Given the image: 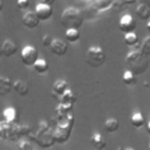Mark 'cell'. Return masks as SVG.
Returning <instances> with one entry per match:
<instances>
[{
  "label": "cell",
  "instance_id": "obj_1",
  "mask_svg": "<svg viewBox=\"0 0 150 150\" xmlns=\"http://www.w3.org/2000/svg\"><path fill=\"white\" fill-rule=\"evenodd\" d=\"M125 63H127L128 70H130L135 75H141L148 70L150 61H149V57L141 52V49H136L127 54Z\"/></svg>",
  "mask_w": 150,
  "mask_h": 150
},
{
  "label": "cell",
  "instance_id": "obj_2",
  "mask_svg": "<svg viewBox=\"0 0 150 150\" xmlns=\"http://www.w3.org/2000/svg\"><path fill=\"white\" fill-rule=\"evenodd\" d=\"M84 21L83 13L76 7H67L60 18V22L67 29H77Z\"/></svg>",
  "mask_w": 150,
  "mask_h": 150
},
{
  "label": "cell",
  "instance_id": "obj_3",
  "mask_svg": "<svg viewBox=\"0 0 150 150\" xmlns=\"http://www.w3.org/2000/svg\"><path fill=\"white\" fill-rule=\"evenodd\" d=\"M73 123H74V117H73L71 112H69L64 118L60 120V122L57 123V127L53 131V136H54L55 142L62 144V143H66L68 141L71 128H73Z\"/></svg>",
  "mask_w": 150,
  "mask_h": 150
},
{
  "label": "cell",
  "instance_id": "obj_4",
  "mask_svg": "<svg viewBox=\"0 0 150 150\" xmlns=\"http://www.w3.org/2000/svg\"><path fill=\"white\" fill-rule=\"evenodd\" d=\"M86 62L93 68H98L105 62V53L98 46H91L86 53Z\"/></svg>",
  "mask_w": 150,
  "mask_h": 150
},
{
  "label": "cell",
  "instance_id": "obj_5",
  "mask_svg": "<svg viewBox=\"0 0 150 150\" xmlns=\"http://www.w3.org/2000/svg\"><path fill=\"white\" fill-rule=\"evenodd\" d=\"M21 61L26 66H34L35 62L39 60V52L35 47L27 45L21 50Z\"/></svg>",
  "mask_w": 150,
  "mask_h": 150
},
{
  "label": "cell",
  "instance_id": "obj_6",
  "mask_svg": "<svg viewBox=\"0 0 150 150\" xmlns=\"http://www.w3.org/2000/svg\"><path fill=\"white\" fill-rule=\"evenodd\" d=\"M118 28L122 33L128 34V33H134L136 29V21L130 14H125L120 19L118 22Z\"/></svg>",
  "mask_w": 150,
  "mask_h": 150
},
{
  "label": "cell",
  "instance_id": "obj_7",
  "mask_svg": "<svg viewBox=\"0 0 150 150\" xmlns=\"http://www.w3.org/2000/svg\"><path fill=\"white\" fill-rule=\"evenodd\" d=\"M35 14L38 15L40 21H47L53 15V8L52 6L45 5V4H38L35 6Z\"/></svg>",
  "mask_w": 150,
  "mask_h": 150
},
{
  "label": "cell",
  "instance_id": "obj_8",
  "mask_svg": "<svg viewBox=\"0 0 150 150\" xmlns=\"http://www.w3.org/2000/svg\"><path fill=\"white\" fill-rule=\"evenodd\" d=\"M40 23V20L38 18V15L35 14V12L28 11L22 15V25L27 28H35L38 27Z\"/></svg>",
  "mask_w": 150,
  "mask_h": 150
},
{
  "label": "cell",
  "instance_id": "obj_9",
  "mask_svg": "<svg viewBox=\"0 0 150 150\" xmlns=\"http://www.w3.org/2000/svg\"><path fill=\"white\" fill-rule=\"evenodd\" d=\"M49 49H50V52H52L54 55H56V56H63V55L67 53V50H68V46H67V43L63 42L62 40L54 39V41H53V43L50 45Z\"/></svg>",
  "mask_w": 150,
  "mask_h": 150
},
{
  "label": "cell",
  "instance_id": "obj_10",
  "mask_svg": "<svg viewBox=\"0 0 150 150\" xmlns=\"http://www.w3.org/2000/svg\"><path fill=\"white\" fill-rule=\"evenodd\" d=\"M18 52V46L12 40H5L2 42V55L6 57L13 56Z\"/></svg>",
  "mask_w": 150,
  "mask_h": 150
},
{
  "label": "cell",
  "instance_id": "obj_11",
  "mask_svg": "<svg viewBox=\"0 0 150 150\" xmlns=\"http://www.w3.org/2000/svg\"><path fill=\"white\" fill-rule=\"evenodd\" d=\"M13 90L20 96H26L29 91V86L23 80H16L13 82Z\"/></svg>",
  "mask_w": 150,
  "mask_h": 150
},
{
  "label": "cell",
  "instance_id": "obj_12",
  "mask_svg": "<svg viewBox=\"0 0 150 150\" xmlns=\"http://www.w3.org/2000/svg\"><path fill=\"white\" fill-rule=\"evenodd\" d=\"M11 90H13V82L6 76H0V96L9 94Z\"/></svg>",
  "mask_w": 150,
  "mask_h": 150
},
{
  "label": "cell",
  "instance_id": "obj_13",
  "mask_svg": "<svg viewBox=\"0 0 150 150\" xmlns=\"http://www.w3.org/2000/svg\"><path fill=\"white\" fill-rule=\"evenodd\" d=\"M76 101V96L74 95V93L70 90V89H67L66 93L61 96L60 98V104L62 105H66V107H71L73 108V104L75 103Z\"/></svg>",
  "mask_w": 150,
  "mask_h": 150
},
{
  "label": "cell",
  "instance_id": "obj_14",
  "mask_svg": "<svg viewBox=\"0 0 150 150\" xmlns=\"http://www.w3.org/2000/svg\"><path fill=\"white\" fill-rule=\"evenodd\" d=\"M52 89H53V93L54 94H57V95L62 96L66 93V90L68 89V83H67V81H64L62 79L56 80V81H54Z\"/></svg>",
  "mask_w": 150,
  "mask_h": 150
},
{
  "label": "cell",
  "instance_id": "obj_15",
  "mask_svg": "<svg viewBox=\"0 0 150 150\" xmlns=\"http://www.w3.org/2000/svg\"><path fill=\"white\" fill-rule=\"evenodd\" d=\"M91 144L96 150H103L107 146V142L104 141L103 136L100 132H94L91 136Z\"/></svg>",
  "mask_w": 150,
  "mask_h": 150
},
{
  "label": "cell",
  "instance_id": "obj_16",
  "mask_svg": "<svg viewBox=\"0 0 150 150\" xmlns=\"http://www.w3.org/2000/svg\"><path fill=\"white\" fill-rule=\"evenodd\" d=\"M136 16L143 21H148L150 19V7L139 4L136 8Z\"/></svg>",
  "mask_w": 150,
  "mask_h": 150
},
{
  "label": "cell",
  "instance_id": "obj_17",
  "mask_svg": "<svg viewBox=\"0 0 150 150\" xmlns=\"http://www.w3.org/2000/svg\"><path fill=\"white\" fill-rule=\"evenodd\" d=\"M130 123L134 128L136 129H139V128H143L144 124H145V120H144V116L141 114V112H134L130 117Z\"/></svg>",
  "mask_w": 150,
  "mask_h": 150
},
{
  "label": "cell",
  "instance_id": "obj_18",
  "mask_svg": "<svg viewBox=\"0 0 150 150\" xmlns=\"http://www.w3.org/2000/svg\"><path fill=\"white\" fill-rule=\"evenodd\" d=\"M4 117H5V121L7 123H14L16 121V117H18V114H16V110L12 107H8L4 110Z\"/></svg>",
  "mask_w": 150,
  "mask_h": 150
},
{
  "label": "cell",
  "instance_id": "obj_19",
  "mask_svg": "<svg viewBox=\"0 0 150 150\" xmlns=\"http://www.w3.org/2000/svg\"><path fill=\"white\" fill-rule=\"evenodd\" d=\"M120 127V123L116 118H108L105 122H104V129L107 132L111 134V132H115Z\"/></svg>",
  "mask_w": 150,
  "mask_h": 150
},
{
  "label": "cell",
  "instance_id": "obj_20",
  "mask_svg": "<svg viewBox=\"0 0 150 150\" xmlns=\"http://www.w3.org/2000/svg\"><path fill=\"white\" fill-rule=\"evenodd\" d=\"M33 67H34L35 71H38L39 74H45V73H47L48 69H49L48 62H47L46 60H43V59H39V60L35 62V64H34Z\"/></svg>",
  "mask_w": 150,
  "mask_h": 150
},
{
  "label": "cell",
  "instance_id": "obj_21",
  "mask_svg": "<svg viewBox=\"0 0 150 150\" xmlns=\"http://www.w3.org/2000/svg\"><path fill=\"white\" fill-rule=\"evenodd\" d=\"M124 43L129 47H134L138 43V36L137 34L134 32V33H128V34H124Z\"/></svg>",
  "mask_w": 150,
  "mask_h": 150
},
{
  "label": "cell",
  "instance_id": "obj_22",
  "mask_svg": "<svg viewBox=\"0 0 150 150\" xmlns=\"http://www.w3.org/2000/svg\"><path fill=\"white\" fill-rule=\"evenodd\" d=\"M80 32L79 29H67L66 30V40L68 42H76L80 40Z\"/></svg>",
  "mask_w": 150,
  "mask_h": 150
},
{
  "label": "cell",
  "instance_id": "obj_23",
  "mask_svg": "<svg viewBox=\"0 0 150 150\" xmlns=\"http://www.w3.org/2000/svg\"><path fill=\"white\" fill-rule=\"evenodd\" d=\"M122 80H123L124 84H127V86H134V84L136 83V81H137V80H136L135 74H134V73H131L130 70H125V71L123 73Z\"/></svg>",
  "mask_w": 150,
  "mask_h": 150
},
{
  "label": "cell",
  "instance_id": "obj_24",
  "mask_svg": "<svg viewBox=\"0 0 150 150\" xmlns=\"http://www.w3.org/2000/svg\"><path fill=\"white\" fill-rule=\"evenodd\" d=\"M141 52L146 55V56H150V36H146L143 42H142V46H141Z\"/></svg>",
  "mask_w": 150,
  "mask_h": 150
},
{
  "label": "cell",
  "instance_id": "obj_25",
  "mask_svg": "<svg viewBox=\"0 0 150 150\" xmlns=\"http://www.w3.org/2000/svg\"><path fill=\"white\" fill-rule=\"evenodd\" d=\"M112 5V0H96L95 1V6L98 9H105L108 7H111Z\"/></svg>",
  "mask_w": 150,
  "mask_h": 150
},
{
  "label": "cell",
  "instance_id": "obj_26",
  "mask_svg": "<svg viewBox=\"0 0 150 150\" xmlns=\"http://www.w3.org/2000/svg\"><path fill=\"white\" fill-rule=\"evenodd\" d=\"M125 5H127V4L124 2V0H112L111 7H112L114 9H116L117 12H120V11L123 9V7H124Z\"/></svg>",
  "mask_w": 150,
  "mask_h": 150
},
{
  "label": "cell",
  "instance_id": "obj_27",
  "mask_svg": "<svg viewBox=\"0 0 150 150\" xmlns=\"http://www.w3.org/2000/svg\"><path fill=\"white\" fill-rule=\"evenodd\" d=\"M53 41H54V39H53L52 35H49V34H46V35H43V38H42V45H43L45 47H50V45L53 43Z\"/></svg>",
  "mask_w": 150,
  "mask_h": 150
},
{
  "label": "cell",
  "instance_id": "obj_28",
  "mask_svg": "<svg viewBox=\"0 0 150 150\" xmlns=\"http://www.w3.org/2000/svg\"><path fill=\"white\" fill-rule=\"evenodd\" d=\"M19 150H33V146L28 141H21L19 143Z\"/></svg>",
  "mask_w": 150,
  "mask_h": 150
},
{
  "label": "cell",
  "instance_id": "obj_29",
  "mask_svg": "<svg viewBox=\"0 0 150 150\" xmlns=\"http://www.w3.org/2000/svg\"><path fill=\"white\" fill-rule=\"evenodd\" d=\"M16 5H18V7L20 9H26V8L29 7L30 4H29L28 0H16Z\"/></svg>",
  "mask_w": 150,
  "mask_h": 150
},
{
  "label": "cell",
  "instance_id": "obj_30",
  "mask_svg": "<svg viewBox=\"0 0 150 150\" xmlns=\"http://www.w3.org/2000/svg\"><path fill=\"white\" fill-rule=\"evenodd\" d=\"M56 0H40V4H45V5H48V6H52L55 4Z\"/></svg>",
  "mask_w": 150,
  "mask_h": 150
},
{
  "label": "cell",
  "instance_id": "obj_31",
  "mask_svg": "<svg viewBox=\"0 0 150 150\" xmlns=\"http://www.w3.org/2000/svg\"><path fill=\"white\" fill-rule=\"evenodd\" d=\"M138 1H139V4H142V5H145V6L150 7V0H138Z\"/></svg>",
  "mask_w": 150,
  "mask_h": 150
},
{
  "label": "cell",
  "instance_id": "obj_32",
  "mask_svg": "<svg viewBox=\"0 0 150 150\" xmlns=\"http://www.w3.org/2000/svg\"><path fill=\"white\" fill-rule=\"evenodd\" d=\"M136 1H138V0H124V2H125L127 5H131V4H135Z\"/></svg>",
  "mask_w": 150,
  "mask_h": 150
},
{
  "label": "cell",
  "instance_id": "obj_33",
  "mask_svg": "<svg viewBox=\"0 0 150 150\" xmlns=\"http://www.w3.org/2000/svg\"><path fill=\"white\" fill-rule=\"evenodd\" d=\"M146 131H148V134L150 135V121H149L148 124H146Z\"/></svg>",
  "mask_w": 150,
  "mask_h": 150
},
{
  "label": "cell",
  "instance_id": "obj_34",
  "mask_svg": "<svg viewBox=\"0 0 150 150\" xmlns=\"http://www.w3.org/2000/svg\"><path fill=\"white\" fill-rule=\"evenodd\" d=\"M146 29H148V32L150 33V21H148V23H146Z\"/></svg>",
  "mask_w": 150,
  "mask_h": 150
},
{
  "label": "cell",
  "instance_id": "obj_35",
  "mask_svg": "<svg viewBox=\"0 0 150 150\" xmlns=\"http://www.w3.org/2000/svg\"><path fill=\"white\" fill-rule=\"evenodd\" d=\"M2 8H4V2H2V1L0 0V12L2 11Z\"/></svg>",
  "mask_w": 150,
  "mask_h": 150
},
{
  "label": "cell",
  "instance_id": "obj_36",
  "mask_svg": "<svg viewBox=\"0 0 150 150\" xmlns=\"http://www.w3.org/2000/svg\"><path fill=\"white\" fill-rule=\"evenodd\" d=\"M2 55V43L0 42V56Z\"/></svg>",
  "mask_w": 150,
  "mask_h": 150
},
{
  "label": "cell",
  "instance_id": "obj_37",
  "mask_svg": "<svg viewBox=\"0 0 150 150\" xmlns=\"http://www.w3.org/2000/svg\"><path fill=\"white\" fill-rule=\"evenodd\" d=\"M124 150H135V149H134V148H125Z\"/></svg>",
  "mask_w": 150,
  "mask_h": 150
},
{
  "label": "cell",
  "instance_id": "obj_38",
  "mask_svg": "<svg viewBox=\"0 0 150 150\" xmlns=\"http://www.w3.org/2000/svg\"><path fill=\"white\" fill-rule=\"evenodd\" d=\"M116 150H124V149H123V148H122V146H118V148H117V149H116Z\"/></svg>",
  "mask_w": 150,
  "mask_h": 150
},
{
  "label": "cell",
  "instance_id": "obj_39",
  "mask_svg": "<svg viewBox=\"0 0 150 150\" xmlns=\"http://www.w3.org/2000/svg\"><path fill=\"white\" fill-rule=\"evenodd\" d=\"M149 150H150V143H149Z\"/></svg>",
  "mask_w": 150,
  "mask_h": 150
}]
</instances>
